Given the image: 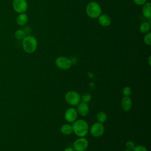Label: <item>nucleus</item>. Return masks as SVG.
I'll list each match as a JSON object with an SVG mask.
<instances>
[{
  "label": "nucleus",
  "instance_id": "nucleus-3",
  "mask_svg": "<svg viewBox=\"0 0 151 151\" xmlns=\"http://www.w3.org/2000/svg\"><path fill=\"white\" fill-rule=\"evenodd\" d=\"M87 15L91 18H97L101 14V8L100 5L96 2H90L86 7Z\"/></svg>",
  "mask_w": 151,
  "mask_h": 151
},
{
  "label": "nucleus",
  "instance_id": "nucleus-24",
  "mask_svg": "<svg viewBox=\"0 0 151 151\" xmlns=\"http://www.w3.org/2000/svg\"><path fill=\"white\" fill-rule=\"evenodd\" d=\"M133 1L134 3L137 5H144L146 2V0H133Z\"/></svg>",
  "mask_w": 151,
  "mask_h": 151
},
{
  "label": "nucleus",
  "instance_id": "nucleus-5",
  "mask_svg": "<svg viewBox=\"0 0 151 151\" xmlns=\"http://www.w3.org/2000/svg\"><path fill=\"white\" fill-rule=\"evenodd\" d=\"M55 64L57 67L61 70H68L71 67L72 61L66 57L60 56L56 58Z\"/></svg>",
  "mask_w": 151,
  "mask_h": 151
},
{
  "label": "nucleus",
  "instance_id": "nucleus-2",
  "mask_svg": "<svg viewBox=\"0 0 151 151\" xmlns=\"http://www.w3.org/2000/svg\"><path fill=\"white\" fill-rule=\"evenodd\" d=\"M38 42L35 37L32 35L25 36L22 40V45L25 52L28 54L33 53L37 49Z\"/></svg>",
  "mask_w": 151,
  "mask_h": 151
},
{
  "label": "nucleus",
  "instance_id": "nucleus-17",
  "mask_svg": "<svg viewBox=\"0 0 151 151\" xmlns=\"http://www.w3.org/2000/svg\"><path fill=\"white\" fill-rule=\"evenodd\" d=\"M96 119H97V120L98 121V122L103 123L106 121V120L107 119V114H106V113L101 111L97 113Z\"/></svg>",
  "mask_w": 151,
  "mask_h": 151
},
{
  "label": "nucleus",
  "instance_id": "nucleus-21",
  "mask_svg": "<svg viewBox=\"0 0 151 151\" xmlns=\"http://www.w3.org/2000/svg\"><path fill=\"white\" fill-rule=\"evenodd\" d=\"M144 42L146 44L150 45L151 44V32H147L144 37Z\"/></svg>",
  "mask_w": 151,
  "mask_h": 151
},
{
  "label": "nucleus",
  "instance_id": "nucleus-18",
  "mask_svg": "<svg viewBox=\"0 0 151 151\" xmlns=\"http://www.w3.org/2000/svg\"><path fill=\"white\" fill-rule=\"evenodd\" d=\"M15 37L16 38V39L18 40H23L24 38H25V37L26 36L25 35V32L21 29H17L14 34Z\"/></svg>",
  "mask_w": 151,
  "mask_h": 151
},
{
  "label": "nucleus",
  "instance_id": "nucleus-20",
  "mask_svg": "<svg viewBox=\"0 0 151 151\" xmlns=\"http://www.w3.org/2000/svg\"><path fill=\"white\" fill-rule=\"evenodd\" d=\"M122 93L123 94L124 96H129L132 94V90L130 87L128 86H126L123 88Z\"/></svg>",
  "mask_w": 151,
  "mask_h": 151
},
{
  "label": "nucleus",
  "instance_id": "nucleus-26",
  "mask_svg": "<svg viewBox=\"0 0 151 151\" xmlns=\"http://www.w3.org/2000/svg\"><path fill=\"white\" fill-rule=\"evenodd\" d=\"M150 58H151V57L149 56V65H150Z\"/></svg>",
  "mask_w": 151,
  "mask_h": 151
},
{
  "label": "nucleus",
  "instance_id": "nucleus-10",
  "mask_svg": "<svg viewBox=\"0 0 151 151\" xmlns=\"http://www.w3.org/2000/svg\"><path fill=\"white\" fill-rule=\"evenodd\" d=\"M132 106V100L129 96H124L121 101V107L122 109L127 112L130 110Z\"/></svg>",
  "mask_w": 151,
  "mask_h": 151
},
{
  "label": "nucleus",
  "instance_id": "nucleus-22",
  "mask_svg": "<svg viewBox=\"0 0 151 151\" xmlns=\"http://www.w3.org/2000/svg\"><path fill=\"white\" fill-rule=\"evenodd\" d=\"M134 147H135V144L132 140H129V141L126 142V149L132 150Z\"/></svg>",
  "mask_w": 151,
  "mask_h": 151
},
{
  "label": "nucleus",
  "instance_id": "nucleus-6",
  "mask_svg": "<svg viewBox=\"0 0 151 151\" xmlns=\"http://www.w3.org/2000/svg\"><path fill=\"white\" fill-rule=\"evenodd\" d=\"M12 7L14 10L17 13H25L28 9V3L26 0H14Z\"/></svg>",
  "mask_w": 151,
  "mask_h": 151
},
{
  "label": "nucleus",
  "instance_id": "nucleus-23",
  "mask_svg": "<svg viewBox=\"0 0 151 151\" xmlns=\"http://www.w3.org/2000/svg\"><path fill=\"white\" fill-rule=\"evenodd\" d=\"M133 151H148L147 148L142 145H137L135 146L134 149L132 150Z\"/></svg>",
  "mask_w": 151,
  "mask_h": 151
},
{
  "label": "nucleus",
  "instance_id": "nucleus-14",
  "mask_svg": "<svg viewBox=\"0 0 151 151\" xmlns=\"http://www.w3.org/2000/svg\"><path fill=\"white\" fill-rule=\"evenodd\" d=\"M28 19V17L26 14L21 13L17 16L16 21L18 25L22 26V25H24L27 22Z\"/></svg>",
  "mask_w": 151,
  "mask_h": 151
},
{
  "label": "nucleus",
  "instance_id": "nucleus-7",
  "mask_svg": "<svg viewBox=\"0 0 151 151\" xmlns=\"http://www.w3.org/2000/svg\"><path fill=\"white\" fill-rule=\"evenodd\" d=\"M90 132L91 134L95 137H100L104 132V127L102 123L98 122H96L91 126Z\"/></svg>",
  "mask_w": 151,
  "mask_h": 151
},
{
  "label": "nucleus",
  "instance_id": "nucleus-12",
  "mask_svg": "<svg viewBox=\"0 0 151 151\" xmlns=\"http://www.w3.org/2000/svg\"><path fill=\"white\" fill-rule=\"evenodd\" d=\"M98 18H99L98 21L99 24L103 27H107L111 23L110 17L106 14L100 15Z\"/></svg>",
  "mask_w": 151,
  "mask_h": 151
},
{
  "label": "nucleus",
  "instance_id": "nucleus-1",
  "mask_svg": "<svg viewBox=\"0 0 151 151\" xmlns=\"http://www.w3.org/2000/svg\"><path fill=\"white\" fill-rule=\"evenodd\" d=\"M73 132L79 137L86 136L89 130L88 124L86 121L83 119L76 120L72 125Z\"/></svg>",
  "mask_w": 151,
  "mask_h": 151
},
{
  "label": "nucleus",
  "instance_id": "nucleus-11",
  "mask_svg": "<svg viewBox=\"0 0 151 151\" xmlns=\"http://www.w3.org/2000/svg\"><path fill=\"white\" fill-rule=\"evenodd\" d=\"M76 110L78 114L83 117L86 116L89 113V107L88 104L83 101L79 103Z\"/></svg>",
  "mask_w": 151,
  "mask_h": 151
},
{
  "label": "nucleus",
  "instance_id": "nucleus-16",
  "mask_svg": "<svg viewBox=\"0 0 151 151\" xmlns=\"http://www.w3.org/2000/svg\"><path fill=\"white\" fill-rule=\"evenodd\" d=\"M150 28V24L147 22H142L140 27H139V30L141 33L143 34H146L149 32Z\"/></svg>",
  "mask_w": 151,
  "mask_h": 151
},
{
  "label": "nucleus",
  "instance_id": "nucleus-4",
  "mask_svg": "<svg viewBox=\"0 0 151 151\" xmlns=\"http://www.w3.org/2000/svg\"><path fill=\"white\" fill-rule=\"evenodd\" d=\"M66 102L71 106H77L81 101V97L79 93L76 91L71 90L68 91L65 96Z\"/></svg>",
  "mask_w": 151,
  "mask_h": 151
},
{
  "label": "nucleus",
  "instance_id": "nucleus-25",
  "mask_svg": "<svg viewBox=\"0 0 151 151\" xmlns=\"http://www.w3.org/2000/svg\"><path fill=\"white\" fill-rule=\"evenodd\" d=\"M64 151H75V150L73 149V147H66Z\"/></svg>",
  "mask_w": 151,
  "mask_h": 151
},
{
  "label": "nucleus",
  "instance_id": "nucleus-19",
  "mask_svg": "<svg viewBox=\"0 0 151 151\" xmlns=\"http://www.w3.org/2000/svg\"><path fill=\"white\" fill-rule=\"evenodd\" d=\"M81 100H82L83 102L87 103L91 101V95L89 93H84L81 97Z\"/></svg>",
  "mask_w": 151,
  "mask_h": 151
},
{
  "label": "nucleus",
  "instance_id": "nucleus-28",
  "mask_svg": "<svg viewBox=\"0 0 151 151\" xmlns=\"http://www.w3.org/2000/svg\"><path fill=\"white\" fill-rule=\"evenodd\" d=\"M0 26H1V25H0Z\"/></svg>",
  "mask_w": 151,
  "mask_h": 151
},
{
  "label": "nucleus",
  "instance_id": "nucleus-13",
  "mask_svg": "<svg viewBox=\"0 0 151 151\" xmlns=\"http://www.w3.org/2000/svg\"><path fill=\"white\" fill-rule=\"evenodd\" d=\"M143 15L146 18H150L151 17V3L146 2L143 5L142 8Z\"/></svg>",
  "mask_w": 151,
  "mask_h": 151
},
{
  "label": "nucleus",
  "instance_id": "nucleus-9",
  "mask_svg": "<svg viewBox=\"0 0 151 151\" xmlns=\"http://www.w3.org/2000/svg\"><path fill=\"white\" fill-rule=\"evenodd\" d=\"M78 113L77 110L74 107L67 109L64 113V119L69 123H73L77 120Z\"/></svg>",
  "mask_w": 151,
  "mask_h": 151
},
{
  "label": "nucleus",
  "instance_id": "nucleus-27",
  "mask_svg": "<svg viewBox=\"0 0 151 151\" xmlns=\"http://www.w3.org/2000/svg\"><path fill=\"white\" fill-rule=\"evenodd\" d=\"M123 151H132V150H128V149H126V150H123Z\"/></svg>",
  "mask_w": 151,
  "mask_h": 151
},
{
  "label": "nucleus",
  "instance_id": "nucleus-8",
  "mask_svg": "<svg viewBox=\"0 0 151 151\" xmlns=\"http://www.w3.org/2000/svg\"><path fill=\"white\" fill-rule=\"evenodd\" d=\"M88 145V140L84 137H80L73 143V149L75 151H84Z\"/></svg>",
  "mask_w": 151,
  "mask_h": 151
},
{
  "label": "nucleus",
  "instance_id": "nucleus-15",
  "mask_svg": "<svg viewBox=\"0 0 151 151\" xmlns=\"http://www.w3.org/2000/svg\"><path fill=\"white\" fill-rule=\"evenodd\" d=\"M60 131L64 135H69L73 132L72 125L70 124H64L61 126Z\"/></svg>",
  "mask_w": 151,
  "mask_h": 151
}]
</instances>
